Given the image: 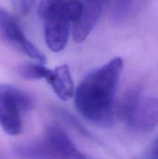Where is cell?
<instances>
[{"mask_svg":"<svg viewBox=\"0 0 158 159\" xmlns=\"http://www.w3.org/2000/svg\"><path fill=\"white\" fill-rule=\"evenodd\" d=\"M63 1L64 0H41L39 6V14L40 17L44 18L51 9Z\"/></svg>","mask_w":158,"mask_h":159,"instance_id":"obj_10","label":"cell"},{"mask_svg":"<svg viewBox=\"0 0 158 159\" xmlns=\"http://www.w3.org/2000/svg\"><path fill=\"white\" fill-rule=\"evenodd\" d=\"M119 113L122 119L135 130L148 132L158 124V99L143 96L136 89L122 99Z\"/></svg>","mask_w":158,"mask_h":159,"instance_id":"obj_4","label":"cell"},{"mask_svg":"<svg viewBox=\"0 0 158 159\" xmlns=\"http://www.w3.org/2000/svg\"><path fill=\"white\" fill-rule=\"evenodd\" d=\"M123 65L121 57L112 59L88 73L76 89L77 110L99 127H109L113 124L115 96Z\"/></svg>","mask_w":158,"mask_h":159,"instance_id":"obj_1","label":"cell"},{"mask_svg":"<svg viewBox=\"0 0 158 159\" xmlns=\"http://www.w3.org/2000/svg\"><path fill=\"white\" fill-rule=\"evenodd\" d=\"M149 159H158V137L155 140L154 143H153V146H152L150 158Z\"/></svg>","mask_w":158,"mask_h":159,"instance_id":"obj_13","label":"cell"},{"mask_svg":"<svg viewBox=\"0 0 158 159\" xmlns=\"http://www.w3.org/2000/svg\"><path fill=\"white\" fill-rule=\"evenodd\" d=\"M50 69H48L43 64L23 63L18 68L19 75L26 80H38L47 78Z\"/></svg>","mask_w":158,"mask_h":159,"instance_id":"obj_9","label":"cell"},{"mask_svg":"<svg viewBox=\"0 0 158 159\" xmlns=\"http://www.w3.org/2000/svg\"><path fill=\"white\" fill-rule=\"evenodd\" d=\"M103 5L94 0H85L80 17L73 23L72 34L76 43L86 40L100 19Z\"/></svg>","mask_w":158,"mask_h":159,"instance_id":"obj_7","label":"cell"},{"mask_svg":"<svg viewBox=\"0 0 158 159\" xmlns=\"http://www.w3.org/2000/svg\"><path fill=\"white\" fill-rule=\"evenodd\" d=\"M83 2L79 0H64L44 17V38L50 50L60 52L69 37L70 26L80 17Z\"/></svg>","mask_w":158,"mask_h":159,"instance_id":"obj_3","label":"cell"},{"mask_svg":"<svg viewBox=\"0 0 158 159\" xmlns=\"http://www.w3.org/2000/svg\"><path fill=\"white\" fill-rule=\"evenodd\" d=\"M15 152L24 159H74L79 151L63 129L50 126L41 138L20 144Z\"/></svg>","mask_w":158,"mask_h":159,"instance_id":"obj_2","label":"cell"},{"mask_svg":"<svg viewBox=\"0 0 158 159\" xmlns=\"http://www.w3.org/2000/svg\"><path fill=\"white\" fill-rule=\"evenodd\" d=\"M60 114H61V116H63V117L66 120H68V122L71 124V125L74 126V127H75L77 130H80L81 132L85 134V135L88 134V132L86 131V130L83 128V127H82L81 124H80V123H79L78 121L77 120V119H75V118H74L72 115L70 114L68 112L60 111Z\"/></svg>","mask_w":158,"mask_h":159,"instance_id":"obj_11","label":"cell"},{"mask_svg":"<svg viewBox=\"0 0 158 159\" xmlns=\"http://www.w3.org/2000/svg\"><path fill=\"white\" fill-rule=\"evenodd\" d=\"M136 159H142V158H136Z\"/></svg>","mask_w":158,"mask_h":159,"instance_id":"obj_15","label":"cell"},{"mask_svg":"<svg viewBox=\"0 0 158 159\" xmlns=\"http://www.w3.org/2000/svg\"><path fill=\"white\" fill-rule=\"evenodd\" d=\"M46 81L61 100L68 101L74 96V82L69 67L67 65L50 70Z\"/></svg>","mask_w":158,"mask_h":159,"instance_id":"obj_8","label":"cell"},{"mask_svg":"<svg viewBox=\"0 0 158 159\" xmlns=\"http://www.w3.org/2000/svg\"><path fill=\"white\" fill-rule=\"evenodd\" d=\"M0 34L5 40L25 53L28 57L39 63H46L45 56L25 37L15 17L2 8H0Z\"/></svg>","mask_w":158,"mask_h":159,"instance_id":"obj_6","label":"cell"},{"mask_svg":"<svg viewBox=\"0 0 158 159\" xmlns=\"http://www.w3.org/2000/svg\"><path fill=\"white\" fill-rule=\"evenodd\" d=\"M37 0H20V8L23 14L28 15L33 9Z\"/></svg>","mask_w":158,"mask_h":159,"instance_id":"obj_12","label":"cell"},{"mask_svg":"<svg viewBox=\"0 0 158 159\" xmlns=\"http://www.w3.org/2000/svg\"><path fill=\"white\" fill-rule=\"evenodd\" d=\"M29 94L12 85H0V126L7 134L16 136L23 129L21 113L32 109Z\"/></svg>","mask_w":158,"mask_h":159,"instance_id":"obj_5","label":"cell"},{"mask_svg":"<svg viewBox=\"0 0 158 159\" xmlns=\"http://www.w3.org/2000/svg\"><path fill=\"white\" fill-rule=\"evenodd\" d=\"M74 159H93V158H89V157L86 156V155H85L84 154L81 153V152H79Z\"/></svg>","mask_w":158,"mask_h":159,"instance_id":"obj_14","label":"cell"}]
</instances>
